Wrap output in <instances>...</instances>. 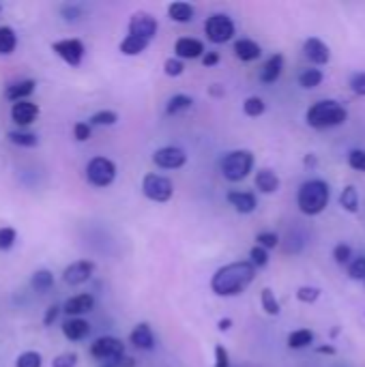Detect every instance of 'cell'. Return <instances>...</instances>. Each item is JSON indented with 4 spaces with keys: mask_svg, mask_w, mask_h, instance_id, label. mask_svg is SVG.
I'll return each instance as SVG.
<instances>
[{
    "mask_svg": "<svg viewBox=\"0 0 365 367\" xmlns=\"http://www.w3.org/2000/svg\"><path fill=\"white\" fill-rule=\"evenodd\" d=\"M60 13L65 15V20H77L79 13H82V9L75 7V5H65V7L60 9Z\"/></svg>",
    "mask_w": 365,
    "mask_h": 367,
    "instance_id": "681fc988",
    "label": "cell"
},
{
    "mask_svg": "<svg viewBox=\"0 0 365 367\" xmlns=\"http://www.w3.org/2000/svg\"><path fill=\"white\" fill-rule=\"evenodd\" d=\"M73 136H75L77 142L91 140V125H89V122H75V125H73Z\"/></svg>",
    "mask_w": 365,
    "mask_h": 367,
    "instance_id": "bcb514c9",
    "label": "cell"
},
{
    "mask_svg": "<svg viewBox=\"0 0 365 367\" xmlns=\"http://www.w3.org/2000/svg\"><path fill=\"white\" fill-rule=\"evenodd\" d=\"M359 204H361V200H359L357 187L346 185V187L342 189V193H340V207H342L346 213H359Z\"/></svg>",
    "mask_w": 365,
    "mask_h": 367,
    "instance_id": "4316f807",
    "label": "cell"
},
{
    "mask_svg": "<svg viewBox=\"0 0 365 367\" xmlns=\"http://www.w3.org/2000/svg\"><path fill=\"white\" fill-rule=\"evenodd\" d=\"M146 46H148V41H144L140 37L127 34L123 41H120L118 50H120V54H125V56H138V54H142L146 50Z\"/></svg>",
    "mask_w": 365,
    "mask_h": 367,
    "instance_id": "484cf974",
    "label": "cell"
},
{
    "mask_svg": "<svg viewBox=\"0 0 365 367\" xmlns=\"http://www.w3.org/2000/svg\"><path fill=\"white\" fill-rule=\"evenodd\" d=\"M312 342H314V333L309 329H297L288 335V348H293V350L307 348Z\"/></svg>",
    "mask_w": 365,
    "mask_h": 367,
    "instance_id": "f1b7e54d",
    "label": "cell"
},
{
    "mask_svg": "<svg viewBox=\"0 0 365 367\" xmlns=\"http://www.w3.org/2000/svg\"><path fill=\"white\" fill-rule=\"evenodd\" d=\"M348 166L357 172H365V148H354L348 153Z\"/></svg>",
    "mask_w": 365,
    "mask_h": 367,
    "instance_id": "74e56055",
    "label": "cell"
},
{
    "mask_svg": "<svg viewBox=\"0 0 365 367\" xmlns=\"http://www.w3.org/2000/svg\"><path fill=\"white\" fill-rule=\"evenodd\" d=\"M93 307H95V297L93 295H75V297L65 301L63 311L69 314V318H77L82 314H89Z\"/></svg>",
    "mask_w": 365,
    "mask_h": 367,
    "instance_id": "2e32d148",
    "label": "cell"
},
{
    "mask_svg": "<svg viewBox=\"0 0 365 367\" xmlns=\"http://www.w3.org/2000/svg\"><path fill=\"white\" fill-rule=\"evenodd\" d=\"M91 354L99 361H112L125 354V344L118 337H99L91 344Z\"/></svg>",
    "mask_w": 365,
    "mask_h": 367,
    "instance_id": "30bf717a",
    "label": "cell"
},
{
    "mask_svg": "<svg viewBox=\"0 0 365 367\" xmlns=\"http://www.w3.org/2000/svg\"><path fill=\"white\" fill-rule=\"evenodd\" d=\"M37 116H39V105L32 101H18L11 108V118L20 127H28L30 122L37 120Z\"/></svg>",
    "mask_w": 365,
    "mask_h": 367,
    "instance_id": "5bb4252c",
    "label": "cell"
},
{
    "mask_svg": "<svg viewBox=\"0 0 365 367\" xmlns=\"http://www.w3.org/2000/svg\"><path fill=\"white\" fill-rule=\"evenodd\" d=\"M256 243H258V247L269 252V250H273V247H277V245H279V236L275 232H260L256 236Z\"/></svg>",
    "mask_w": 365,
    "mask_h": 367,
    "instance_id": "ab89813d",
    "label": "cell"
},
{
    "mask_svg": "<svg viewBox=\"0 0 365 367\" xmlns=\"http://www.w3.org/2000/svg\"><path fill=\"white\" fill-rule=\"evenodd\" d=\"M329 200H331V189L327 181H320V179H312L305 181L299 187L297 193V207L303 215L316 217L320 215L324 209L329 207Z\"/></svg>",
    "mask_w": 365,
    "mask_h": 367,
    "instance_id": "7a4b0ae2",
    "label": "cell"
},
{
    "mask_svg": "<svg viewBox=\"0 0 365 367\" xmlns=\"http://www.w3.org/2000/svg\"><path fill=\"white\" fill-rule=\"evenodd\" d=\"M157 28H159L157 20L151 13H146V11H138L129 20V34L132 37H140L144 41H151L157 34Z\"/></svg>",
    "mask_w": 365,
    "mask_h": 367,
    "instance_id": "8fae6325",
    "label": "cell"
},
{
    "mask_svg": "<svg viewBox=\"0 0 365 367\" xmlns=\"http://www.w3.org/2000/svg\"><path fill=\"white\" fill-rule=\"evenodd\" d=\"M333 260L338 264H348L352 260V250H350V245L346 243H340L335 245V250H333Z\"/></svg>",
    "mask_w": 365,
    "mask_h": 367,
    "instance_id": "b9f144b4",
    "label": "cell"
},
{
    "mask_svg": "<svg viewBox=\"0 0 365 367\" xmlns=\"http://www.w3.org/2000/svg\"><path fill=\"white\" fill-rule=\"evenodd\" d=\"M58 314H60V307H58V305H50V307H48V311H46L44 324H46V326H52V324H54V320L58 318Z\"/></svg>",
    "mask_w": 365,
    "mask_h": 367,
    "instance_id": "f907efd6",
    "label": "cell"
},
{
    "mask_svg": "<svg viewBox=\"0 0 365 367\" xmlns=\"http://www.w3.org/2000/svg\"><path fill=\"white\" fill-rule=\"evenodd\" d=\"M77 365V354L75 352H63L52 361V367H75Z\"/></svg>",
    "mask_w": 365,
    "mask_h": 367,
    "instance_id": "f6af8a7d",
    "label": "cell"
},
{
    "mask_svg": "<svg viewBox=\"0 0 365 367\" xmlns=\"http://www.w3.org/2000/svg\"><path fill=\"white\" fill-rule=\"evenodd\" d=\"M142 193L153 202H168L174 193V185L161 174H146L142 181Z\"/></svg>",
    "mask_w": 365,
    "mask_h": 367,
    "instance_id": "8992f818",
    "label": "cell"
},
{
    "mask_svg": "<svg viewBox=\"0 0 365 367\" xmlns=\"http://www.w3.org/2000/svg\"><path fill=\"white\" fill-rule=\"evenodd\" d=\"M254 183H256V189L262 191V193H275L279 189V176L273 170H269V168L258 170Z\"/></svg>",
    "mask_w": 365,
    "mask_h": 367,
    "instance_id": "7402d4cb",
    "label": "cell"
},
{
    "mask_svg": "<svg viewBox=\"0 0 365 367\" xmlns=\"http://www.w3.org/2000/svg\"><path fill=\"white\" fill-rule=\"evenodd\" d=\"M153 161L157 168H164V170H177V168H183L187 163V155L183 148L179 146H164L155 150L153 155Z\"/></svg>",
    "mask_w": 365,
    "mask_h": 367,
    "instance_id": "9c48e42d",
    "label": "cell"
},
{
    "mask_svg": "<svg viewBox=\"0 0 365 367\" xmlns=\"http://www.w3.org/2000/svg\"><path fill=\"white\" fill-rule=\"evenodd\" d=\"M193 105V99L189 97V95H174V97H170V101H168V105H166V112L168 114H179V112H185V110H189Z\"/></svg>",
    "mask_w": 365,
    "mask_h": 367,
    "instance_id": "1f68e13d",
    "label": "cell"
},
{
    "mask_svg": "<svg viewBox=\"0 0 365 367\" xmlns=\"http://www.w3.org/2000/svg\"><path fill=\"white\" fill-rule=\"evenodd\" d=\"M205 32L213 44H226L234 37V22L224 13H215L205 22Z\"/></svg>",
    "mask_w": 365,
    "mask_h": 367,
    "instance_id": "52a82bcc",
    "label": "cell"
},
{
    "mask_svg": "<svg viewBox=\"0 0 365 367\" xmlns=\"http://www.w3.org/2000/svg\"><path fill=\"white\" fill-rule=\"evenodd\" d=\"M134 365H136L134 359L127 356V354H123V356H118V359H112V361H103L101 367H134Z\"/></svg>",
    "mask_w": 365,
    "mask_h": 367,
    "instance_id": "c3c4849f",
    "label": "cell"
},
{
    "mask_svg": "<svg viewBox=\"0 0 365 367\" xmlns=\"http://www.w3.org/2000/svg\"><path fill=\"white\" fill-rule=\"evenodd\" d=\"M314 161H316V159H314V157H312V155H309V157H307V159H305V163H307V166H312V163H314Z\"/></svg>",
    "mask_w": 365,
    "mask_h": 367,
    "instance_id": "11a10c76",
    "label": "cell"
},
{
    "mask_svg": "<svg viewBox=\"0 0 365 367\" xmlns=\"http://www.w3.org/2000/svg\"><path fill=\"white\" fill-rule=\"evenodd\" d=\"M260 303H262V309L269 314V316H279L281 307H279V301L275 297V292L271 288H262L260 292Z\"/></svg>",
    "mask_w": 365,
    "mask_h": 367,
    "instance_id": "4dcf8cb0",
    "label": "cell"
},
{
    "mask_svg": "<svg viewBox=\"0 0 365 367\" xmlns=\"http://www.w3.org/2000/svg\"><path fill=\"white\" fill-rule=\"evenodd\" d=\"M129 342H132L136 348H140V350H153V348H155V335H153V331H151V326H148L146 322H140V324L136 326V329L132 331Z\"/></svg>",
    "mask_w": 365,
    "mask_h": 367,
    "instance_id": "d6986e66",
    "label": "cell"
},
{
    "mask_svg": "<svg viewBox=\"0 0 365 367\" xmlns=\"http://www.w3.org/2000/svg\"><path fill=\"white\" fill-rule=\"evenodd\" d=\"M230 326H232V320H230V318H222V320L217 322V329H219V331H228Z\"/></svg>",
    "mask_w": 365,
    "mask_h": 367,
    "instance_id": "f5cc1de1",
    "label": "cell"
},
{
    "mask_svg": "<svg viewBox=\"0 0 365 367\" xmlns=\"http://www.w3.org/2000/svg\"><path fill=\"white\" fill-rule=\"evenodd\" d=\"M15 238H18V232L13 228H0V252L11 250Z\"/></svg>",
    "mask_w": 365,
    "mask_h": 367,
    "instance_id": "60d3db41",
    "label": "cell"
},
{
    "mask_svg": "<svg viewBox=\"0 0 365 367\" xmlns=\"http://www.w3.org/2000/svg\"><path fill=\"white\" fill-rule=\"evenodd\" d=\"M30 285H32V290H34V292L46 295V292L52 290V285H54V275H52L48 269L34 271V273H32V279H30Z\"/></svg>",
    "mask_w": 365,
    "mask_h": 367,
    "instance_id": "cb8c5ba5",
    "label": "cell"
},
{
    "mask_svg": "<svg viewBox=\"0 0 365 367\" xmlns=\"http://www.w3.org/2000/svg\"><path fill=\"white\" fill-rule=\"evenodd\" d=\"M348 118V110L335 99H322L309 105L305 120L312 129H331L344 125Z\"/></svg>",
    "mask_w": 365,
    "mask_h": 367,
    "instance_id": "3957f363",
    "label": "cell"
},
{
    "mask_svg": "<svg viewBox=\"0 0 365 367\" xmlns=\"http://www.w3.org/2000/svg\"><path fill=\"white\" fill-rule=\"evenodd\" d=\"M118 120V114L112 112V110H101V112H95L91 116V125H97V127H103V125H114Z\"/></svg>",
    "mask_w": 365,
    "mask_h": 367,
    "instance_id": "8d00e7d4",
    "label": "cell"
},
{
    "mask_svg": "<svg viewBox=\"0 0 365 367\" xmlns=\"http://www.w3.org/2000/svg\"><path fill=\"white\" fill-rule=\"evenodd\" d=\"M183 63L179 60V58H168L166 63H164V71H166V75H170V77H177V75H181L183 73Z\"/></svg>",
    "mask_w": 365,
    "mask_h": 367,
    "instance_id": "7dc6e473",
    "label": "cell"
},
{
    "mask_svg": "<svg viewBox=\"0 0 365 367\" xmlns=\"http://www.w3.org/2000/svg\"><path fill=\"white\" fill-rule=\"evenodd\" d=\"M254 153L252 150H245V148H241V150H232L228 153L222 163H219V168H222V174L226 181L230 183H238L243 179H248L250 172L254 170Z\"/></svg>",
    "mask_w": 365,
    "mask_h": 367,
    "instance_id": "277c9868",
    "label": "cell"
},
{
    "mask_svg": "<svg viewBox=\"0 0 365 367\" xmlns=\"http://www.w3.org/2000/svg\"><path fill=\"white\" fill-rule=\"evenodd\" d=\"M234 54L243 63H252V60L260 58L262 50H260V46L256 44V41H252V39H238L234 44Z\"/></svg>",
    "mask_w": 365,
    "mask_h": 367,
    "instance_id": "ffe728a7",
    "label": "cell"
},
{
    "mask_svg": "<svg viewBox=\"0 0 365 367\" xmlns=\"http://www.w3.org/2000/svg\"><path fill=\"white\" fill-rule=\"evenodd\" d=\"M193 13H196V9H193L189 3H183V0H179V3H172V5L168 7L170 20H172V22H179V24L191 22V20H193Z\"/></svg>",
    "mask_w": 365,
    "mask_h": 367,
    "instance_id": "d4e9b609",
    "label": "cell"
},
{
    "mask_svg": "<svg viewBox=\"0 0 365 367\" xmlns=\"http://www.w3.org/2000/svg\"><path fill=\"white\" fill-rule=\"evenodd\" d=\"M250 262L254 264V269H262V266H267L269 264V252L267 250H262V247H252V252H250Z\"/></svg>",
    "mask_w": 365,
    "mask_h": 367,
    "instance_id": "7bdbcfd3",
    "label": "cell"
},
{
    "mask_svg": "<svg viewBox=\"0 0 365 367\" xmlns=\"http://www.w3.org/2000/svg\"><path fill=\"white\" fill-rule=\"evenodd\" d=\"M254 279H256V269L250 260L230 262L215 271V275L211 277V290L217 297H236L241 292H245Z\"/></svg>",
    "mask_w": 365,
    "mask_h": 367,
    "instance_id": "6da1fadb",
    "label": "cell"
},
{
    "mask_svg": "<svg viewBox=\"0 0 365 367\" xmlns=\"http://www.w3.org/2000/svg\"><path fill=\"white\" fill-rule=\"evenodd\" d=\"M303 52H305V56H307V60L309 63H314V65H327L329 60H331V50H329V46L324 44L322 39H318V37H309L305 44H303Z\"/></svg>",
    "mask_w": 365,
    "mask_h": 367,
    "instance_id": "4fadbf2b",
    "label": "cell"
},
{
    "mask_svg": "<svg viewBox=\"0 0 365 367\" xmlns=\"http://www.w3.org/2000/svg\"><path fill=\"white\" fill-rule=\"evenodd\" d=\"M93 271H95V262H91V260H77V262H73V264H69L65 269L63 279L69 285H79V283H84V281L91 279Z\"/></svg>",
    "mask_w": 365,
    "mask_h": 367,
    "instance_id": "7c38bea8",
    "label": "cell"
},
{
    "mask_svg": "<svg viewBox=\"0 0 365 367\" xmlns=\"http://www.w3.org/2000/svg\"><path fill=\"white\" fill-rule=\"evenodd\" d=\"M297 299L301 303H316L320 299V288H316V285H301L297 290Z\"/></svg>",
    "mask_w": 365,
    "mask_h": 367,
    "instance_id": "f35d334b",
    "label": "cell"
},
{
    "mask_svg": "<svg viewBox=\"0 0 365 367\" xmlns=\"http://www.w3.org/2000/svg\"><path fill=\"white\" fill-rule=\"evenodd\" d=\"M91 333V324L82 318H67L63 322V335L69 342H82Z\"/></svg>",
    "mask_w": 365,
    "mask_h": 367,
    "instance_id": "e0dca14e",
    "label": "cell"
},
{
    "mask_svg": "<svg viewBox=\"0 0 365 367\" xmlns=\"http://www.w3.org/2000/svg\"><path fill=\"white\" fill-rule=\"evenodd\" d=\"M228 202L230 207H234L236 213H243V215L254 213L258 207V200L252 191H228Z\"/></svg>",
    "mask_w": 365,
    "mask_h": 367,
    "instance_id": "9a60e30c",
    "label": "cell"
},
{
    "mask_svg": "<svg viewBox=\"0 0 365 367\" xmlns=\"http://www.w3.org/2000/svg\"><path fill=\"white\" fill-rule=\"evenodd\" d=\"M348 277L354 281H365V256L352 258L348 264Z\"/></svg>",
    "mask_w": 365,
    "mask_h": 367,
    "instance_id": "e575fe53",
    "label": "cell"
},
{
    "mask_svg": "<svg viewBox=\"0 0 365 367\" xmlns=\"http://www.w3.org/2000/svg\"><path fill=\"white\" fill-rule=\"evenodd\" d=\"M52 50L71 67H77L84 58V44L79 39H60L52 44Z\"/></svg>",
    "mask_w": 365,
    "mask_h": 367,
    "instance_id": "ba28073f",
    "label": "cell"
},
{
    "mask_svg": "<svg viewBox=\"0 0 365 367\" xmlns=\"http://www.w3.org/2000/svg\"><path fill=\"white\" fill-rule=\"evenodd\" d=\"M15 48H18V34H15V30L9 28V26H0V54L9 56V54L15 52Z\"/></svg>",
    "mask_w": 365,
    "mask_h": 367,
    "instance_id": "83f0119b",
    "label": "cell"
},
{
    "mask_svg": "<svg viewBox=\"0 0 365 367\" xmlns=\"http://www.w3.org/2000/svg\"><path fill=\"white\" fill-rule=\"evenodd\" d=\"M219 63V54L217 52H205L202 54V65L205 67H215Z\"/></svg>",
    "mask_w": 365,
    "mask_h": 367,
    "instance_id": "816d5d0a",
    "label": "cell"
},
{
    "mask_svg": "<svg viewBox=\"0 0 365 367\" xmlns=\"http://www.w3.org/2000/svg\"><path fill=\"white\" fill-rule=\"evenodd\" d=\"M87 179L95 187H108V185H112L114 179H116L114 161L108 159V157H95V159H91L89 166H87Z\"/></svg>",
    "mask_w": 365,
    "mask_h": 367,
    "instance_id": "5b68a950",
    "label": "cell"
},
{
    "mask_svg": "<svg viewBox=\"0 0 365 367\" xmlns=\"http://www.w3.org/2000/svg\"><path fill=\"white\" fill-rule=\"evenodd\" d=\"M281 69H283V56L273 54L260 69V82H264V84H273V82H277V77L281 75Z\"/></svg>",
    "mask_w": 365,
    "mask_h": 367,
    "instance_id": "44dd1931",
    "label": "cell"
},
{
    "mask_svg": "<svg viewBox=\"0 0 365 367\" xmlns=\"http://www.w3.org/2000/svg\"><path fill=\"white\" fill-rule=\"evenodd\" d=\"M174 52L181 58H202V54H205V44L198 39H191V37H181L177 41V46H174Z\"/></svg>",
    "mask_w": 365,
    "mask_h": 367,
    "instance_id": "ac0fdd59",
    "label": "cell"
},
{
    "mask_svg": "<svg viewBox=\"0 0 365 367\" xmlns=\"http://www.w3.org/2000/svg\"><path fill=\"white\" fill-rule=\"evenodd\" d=\"M318 352H324V354H333L335 350H333V348H329V346H322V348H318Z\"/></svg>",
    "mask_w": 365,
    "mask_h": 367,
    "instance_id": "db71d44e",
    "label": "cell"
},
{
    "mask_svg": "<svg viewBox=\"0 0 365 367\" xmlns=\"http://www.w3.org/2000/svg\"><path fill=\"white\" fill-rule=\"evenodd\" d=\"M41 365H44L41 354H39V352H32V350L22 352V354L18 356V361H15V367H41Z\"/></svg>",
    "mask_w": 365,
    "mask_h": 367,
    "instance_id": "d590c367",
    "label": "cell"
},
{
    "mask_svg": "<svg viewBox=\"0 0 365 367\" xmlns=\"http://www.w3.org/2000/svg\"><path fill=\"white\" fill-rule=\"evenodd\" d=\"M9 142L15 144V146H26V148H32L39 144V138L34 134H28V131H9L7 134Z\"/></svg>",
    "mask_w": 365,
    "mask_h": 367,
    "instance_id": "d6a6232c",
    "label": "cell"
},
{
    "mask_svg": "<svg viewBox=\"0 0 365 367\" xmlns=\"http://www.w3.org/2000/svg\"><path fill=\"white\" fill-rule=\"evenodd\" d=\"M322 79H324V75H322L320 69H305V71L299 75V84H301V89L312 91V89H316V86L322 84Z\"/></svg>",
    "mask_w": 365,
    "mask_h": 367,
    "instance_id": "f546056e",
    "label": "cell"
},
{
    "mask_svg": "<svg viewBox=\"0 0 365 367\" xmlns=\"http://www.w3.org/2000/svg\"><path fill=\"white\" fill-rule=\"evenodd\" d=\"M34 86H37V82L34 79H24V82H18V84L9 86L5 97L13 103L18 101H26V97H30L34 93Z\"/></svg>",
    "mask_w": 365,
    "mask_h": 367,
    "instance_id": "603a6c76",
    "label": "cell"
},
{
    "mask_svg": "<svg viewBox=\"0 0 365 367\" xmlns=\"http://www.w3.org/2000/svg\"><path fill=\"white\" fill-rule=\"evenodd\" d=\"M264 110H267V103L260 97H248L245 103H243V112H245L248 116H252V118L262 116Z\"/></svg>",
    "mask_w": 365,
    "mask_h": 367,
    "instance_id": "836d02e7",
    "label": "cell"
},
{
    "mask_svg": "<svg viewBox=\"0 0 365 367\" xmlns=\"http://www.w3.org/2000/svg\"><path fill=\"white\" fill-rule=\"evenodd\" d=\"M348 84H350V91H352L354 95L365 97V71H361V73H352L350 79H348Z\"/></svg>",
    "mask_w": 365,
    "mask_h": 367,
    "instance_id": "ee69618b",
    "label": "cell"
}]
</instances>
